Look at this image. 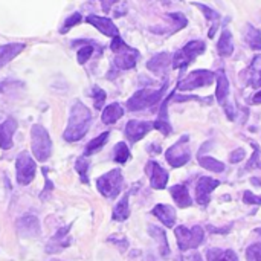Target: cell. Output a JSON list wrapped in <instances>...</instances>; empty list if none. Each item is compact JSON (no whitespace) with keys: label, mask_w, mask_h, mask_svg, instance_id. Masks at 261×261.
<instances>
[{"label":"cell","mask_w":261,"mask_h":261,"mask_svg":"<svg viewBox=\"0 0 261 261\" xmlns=\"http://www.w3.org/2000/svg\"><path fill=\"white\" fill-rule=\"evenodd\" d=\"M86 21L87 23H90V24H93L99 32H102L104 35H107V37H116V35H119L118 34V28L115 26V23L110 20V18H107V17H98V15H89L87 18H86Z\"/></svg>","instance_id":"obj_16"},{"label":"cell","mask_w":261,"mask_h":261,"mask_svg":"<svg viewBox=\"0 0 261 261\" xmlns=\"http://www.w3.org/2000/svg\"><path fill=\"white\" fill-rule=\"evenodd\" d=\"M216 80H217V89H216V98L217 101L223 106L228 107V98H229V80L225 75L223 70H217L216 73Z\"/></svg>","instance_id":"obj_19"},{"label":"cell","mask_w":261,"mask_h":261,"mask_svg":"<svg viewBox=\"0 0 261 261\" xmlns=\"http://www.w3.org/2000/svg\"><path fill=\"white\" fill-rule=\"evenodd\" d=\"M174 93H176V92H173L167 99H164V104H162V107H161L159 116H158V119L153 122V128H156L158 132H161L164 136H168V135L171 133V130H173V127H171V124H170V119H168V101L174 96Z\"/></svg>","instance_id":"obj_15"},{"label":"cell","mask_w":261,"mask_h":261,"mask_svg":"<svg viewBox=\"0 0 261 261\" xmlns=\"http://www.w3.org/2000/svg\"><path fill=\"white\" fill-rule=\"evenodd\" d=\"M170 64V55L167 52H162V54H158L154 55L148 63H147V67L148 70H151L154 75H164L167 72V67Z\"/></svg>","instance_id":"obj_22"},{"label":"cell","mask_w":261,"mask_h":261,"mask_svg":"<svg viewBox=\"0 0 261 261\" xmlns=\"http://www.w3.org/2000/svg\"><path fill=\"white\" fill-rule=\"evenodd\" d=\"M128 197H130V194H125V196L121 199V202L115 206V210H113V220H116V222H124V220L128 219V216H130Z\"/></svg>","instance_id":"obj_31"},{"label":"cell","mask_w":261,"mask_h":261,"mask_svg":"<svg viewBox=\"0 0 261 261\" xmlns=\"http://www.w3.org/2000/svg\"><path fill=\"white\" fill-rule=\"evenodd\" d=\"M147 173L150 176V184L151 188L154 190H164L168 184V173L154 161L148 162L147 165Z\"/></svg>","instance_id":"obj_14"},{"label":"cell","mask_w":261,"mask_h":261,"mask_svg":"<svg viewBox=\"0 0 261 261\" xmlns=\"http://www.w3.org/2000/svg\"><path fill=\"white\" fill-rule=\"evenodd\" d=\"M176 205L179 208H190L193 205V200L190 197V193H188V188L185 185H174L171 190H170Z\"/></svg>","instance_id":"obj_24"},{"label":"cell","mask_w":261,"mask_h":261,"mask_svg":"<svg viewBox=\"0 0 261 261\" xmlns=\"http://www.w3.org/2000/svg\"><path fill=\"white\" fill-rule=\"evenodd\" d=\"M206 258H208V261H239L234 251H231V249L222 251V249H217V248L208 249Z\"/></svg>","instance_id":"obj_30"},{"label":"cell","mask_w":261,"mask_h":261,"mask_svg":"<svg viewBox=\"0 0 261 261\" xmlns=\"http://www.w3.org/2000/svg\"><path fill=\"white\" fill-rule=\"evenodd\" d=\"M153 216H156L167 228H173L176 223V211L170 205H156L153 208Z\"/></svg>","instance_id":"obj_21"},{"label":"cell","mask_w":261,"mask_h":261,"mask_svg":"<svg viewBox=\"0 0 261 261\" xmlns=\"http://www.w3.org/2000/svg\"><path fill=\"white\" fill-rule=\"evenodd\" d=\"M17 232L23 239H35V237H40L41 226H40L38 219L35 216H32V214H26V216L20 217L17 220Z\"/></svg>","instance_id":"obj_11"},{"label":"cell","mask_w":261,"mask_h":261,"mask_svg":"<svg viewBox=\"0 0 261 261\" xmlns=\"http://www.w3.org/2000/svg\"><path fill=\"white\" fill-rule=\"evenodd\" d=\"M246 258H248V261H261V243L252 245L248 248Z\"/></svg>","instance_id":"obj_40"},{"label":"cell","mask_w":261,"mask_h":261,"mask_svg":"<svg viewBox=\"0 0 261 261\" xmlns=\"http://www.w3.org/2000/svg\"><path fill=\"white\" fill-rule=\"evenodd\" d=\"M203 50H205V43L200 41V40H193V41L187 43L180 50H177L174 54V57H173V67L174 69H185Z\"/></svg>","instance_id":"obj_7"},{"label":"cell","mask_w":261,"mask_h":261,"mask_svg":"<svg viewBox=\"0 0 261 261\" xmlns=\"http://www.w3.org/2000/svg\"><path fill=\"white\" fill-rule=\"evenodd\" d=\"M99 2H101V5H102L104 12H109V11H110V8H112L118 0H99Z\"/></svg>","instance_id":"obj_45"},{"label":"cell","mask_w":261,"mask_h":261,"mask_svg":"<svg viewBox=\"0 0 261 261\" xmlns=\"http://www.w3.org/2000/svg\"><path fill=\"white\" fill-rule=\"evenodd\" d=\"M203 14H205V17H206V20L208 21H213L214 24L211 26V29H210V32H208V37L210 38H213L214 35H216V31H217V26H219V20H220V15H219V12L217 11H214V9H211V8H208L206 5H202V3H194Z\"/></svg>","instance_id":"obj_29"},{"label":"cell","mask_w":261,"mask_h":261,"mask_svg":"<svg viewBox=\"0 0 261 261\" xmlns=\"http://www.w3.org/2000/svg\"><path fill=\"white\" fill-rule=\"evenodd\" d=\"M17 130V122L12 118H8L0 124V148L9 150L12 147V136Z\"/></svg>","instance_id":"obj_17"},{"label":"cell","mask_w":261,"mask_h":261,"mask_svg":"<svg viewBox=\"0 0 261 261\" xmlns=\"http://www.w3.org/2000/svg\"><path fill=\"white\" fill-rule=\"evenodd\" d=\"M124 116V109L119 102H112L109 104L104 110H102V115H101V119L104 124L110 125V124H115L116 121H119L121 118Z\"/></svg>","instance_id":"obj_23"},{"label":"cell","mask_w":261,"mask_h":261,"mask_svg":"<svg viewBox=\"0 0 261 261\" xmlns=\"http://www.w3.org/2000/svg\"><path fill=\"white\" fill-rule=\"evenodd\" d=\"M15 170H17V182L24 187L34 180L35 171H37V164L26 151H23L17 156Z\"/></svg>","instance_id":"obj_10"},{"label":"cell","mask_w":261,"mask_h":261,"mask_svg":"<svg viewBox=\"0 0 261 261\" xmlns=\"http://www.w3.org/2000/svg\"><path fill=\"white\" fill-rule=\"evenodd\" d=\"M245 41L248 43V46L254 50H261V31L254 28L252 24H248L245 32H243Z\"/></svg>","instance_id":"obj_27"},{"label":"cell","mask_w":261,"mask_h":261,"mask_svg":"<svg viewBox=\"0 0 261 261\" xmlns=\"http://www.w3.org/2000/svg\"><path fill=\"white\" fill-rule=\"evenodd\" d=\"M89 167H90V164H89V161H87L84 156L80 158V159L75 162V170L78 171V174H80V177H81V180H83L84 184H89V177H87Z\"/></svg>","instance_id":"obj_36"},{"label":"cell","mask_w":261,"mask_h":261,"mask_svg":"<svg viewBox=\"0 0 261 261\" xmlns=\"http://www.w3.org/2000/svg\"><path fill=\"white\" fill-rule=\"evenodd\" d=\"M31 136H32V153L35 159L38 162L47 161L52 154V141L47 130L43 125L35 124L31 128Z\"/></svg>","instance_id":"obj_4"},{"label":"cell","mask_w":261,"mask_h":261,"mask_svg":"<svg viewBox=\"0 0 261 261\" xmlns=\"http://www.w3.org/2000/svg\"><path fill=\"white\" fill-rule=\"evenodd\" d=\"M69 229H70V225L69 226H66V228H63V229H60L52 239H50V242H49V245L46 246V252H49V254H55V252H60L61 249H64V248H67L69 246V243H70V240H69Z\"/></svg>","instance_id":"obj_18"},{"label":"cell","mask_w":261,"mask_h":261,"mask_svg":"<svg viewBox=\"0 0 261 261\" xmlns=\"http://www.w3.org/2000/svg\"><path fill=\"white\" fill-rule=\"evenodd\" d=\"M176 261H202V257L197 252H191V254H187V255H180Z\"/></svg>","instance_id":"obj_43"},{"label":"cell","mask_w":261,"mask_h":261,"mask_svg":"<svg viewBox=\"0 0 261 261\" xmlns=\"http://www.w3.org/2000/svg\"><path fill=\"white\" fill-rule=\"evenodd\" d=\"M148 231H150V236L158 242L161 255H162V257H168V255H170V246H168L167 234H165L161 228H158V226H150Z\"/></svg>","instance_id":"obj_26"},{"label":"cell","mask_w":261,"mask_h":261,"mask_svg":"<svg viewBox=\"0 0 261 261\" xmlns=\"http://www.w3.org/2000/svg\"><path fill=\"white\" fill-rule=\"evenodd\" d=\"M246 156V151L243 148H239V150H234L229 156V162L232 164H237V162H242Z\"/></svg>","instance_id":"obj_42"},{"label":"cell","mask_w":261,"mask_h":261,"mask_svg":"<svg viewBox=\"0 0 261 261\" xmlns=\"http://www.w3.org/2000/svg\"><path fill=\"white\" fill-rule=\"evenodd\" d=\"M216 80V73H213L211 70H194L191 72L187 78L180 80L177 84V89L180 92H190V90H196L200 87H206L211 86Z\"/></svg>","instance_id":"obj_8"},{"label":"cell","mask_w":261,"mask_h":261,"mask_svg":"<svg viewBox=\"0 0 261 261\" xmlns=\"http://www.w3.org/2000/svg\"><path fill=\"white\" fill-rule=\"evenodd\" d=\"M199 164L213 173H223L225 171V164L214 159V158H210V156H200L199 154Z\"/></svg>","instance_id":"obj_33"},{"label":"cell","mask_w":261,"mask_h":261,"mask_svg":"<svg viewBox=\"0 0 261 261\" xmlns=\"http://www.w3.org/2000/svg\"><path fill=\"white\" fill-rule=\"evenodd\" d=\"M251 182H252L254 185H258V187H261V179H257V177H252V179H251Z\"/></svg>","instance_id":"obj_47"},{"label":"cell","mask_w":261,"mask_h":261,"mask_svg":"<svg viewBox=\"0 0 261 261\" xmlns=\"http://www.w3.org/2000/svg\"><path fill=\"white\" fill-rule=\"evenodd\" d=\"M113 158H115V162H118V164H125L130 159V150L125 142H118L115 145Z\"/></svg>","instance_id":"obj_34"},{"label":"cell","mask_w":261,"mask_h":261,"mask_svg":"<svg viewBox=\"0 0 261 261\" xmlns=\"http://www.w3.org/2000/svg\"><path fill=\"white\" fill-rule=\"evenodd\" d=\"M168 18L173 20V32H177L180 29H184L188 23L187 17L182 14V12H171V14H167Z\"/></svg>","instance_id":"obj_35"},{"label":"cell","mask_w":261,"mask_h":261,"mask_svg":"<svg viewBox=\"0 0 261 261\" xmlns=\"http://www.w3.org/2000/svg\"><path fill=\"white\" fill-rule=\"evenodd\" d=\"M174 236L177 239V245L180 251H190V249H196L200 246V243L205 239L203 229L196 225L194 228L188 229L187 226H177L174 229Z\"/></svg>","instance_id":"obj_5"},{"label":"cell","mask_w":261,"mask_h":261,"mask_svg":"<svg viewBox=\"0 0 261 261\" xmlns=\"http://www.w3.org/2000/svg\"><path fill=\"white\" fill-rule=\"evenodd\" d=\"M249 84L254 89H261V55H257L249 66Z\"/></svg>","instance_id":"obj_28"},{"label":"cell","mask_w":261,"mask_h":261,"mask_svg":"<svg viewBox=\"0 0 261 261\" xmlns=\"http://www.w3.org/2000/svg\"><path fill=\"white\" fill-rule=\"evenodd\" d=\"M93 50H95V47H93L92 44H86V46L80 47V49H78V54H76L78 63H80V64H86V63L89 61V58L93 55Z\"/></svg>","instance_id":"obj_37"},{"label":"cell","mask_w":261,"mask_h":261,"mask_svg":"<svg viewBox=\"0 0 261 261\" xmlns=\"http://www.w3.org/2000/svg\"><path fill=\"white\" fill-rule=\"evenodd\" d=\"M54 261H58V260H54Z\"/></svg>","instance_id":"obj_48"},{"label":"cell","mask_w":261,"mask_h":261,"mask_svg":"<svg viewBox=\"0 0 261 261\" xmlns=\"http://www.w3.org/2000/svg\"><path fill=\"white\" fill-rule=\"evenodd\" d=\"M90 122H92L90 110L81 101H75L70 109L67 128L64 130L63 138L67 142H76V141L83 139L90 128Z\"/></svg>","instance_id":"obj_1"},{"label":"cell","mask_w":261,"mask_h":261,"mask_svg":"<svg viewBox=\"0 0 261 261\" xmlns=\"http://www.w3.org/2000/svg\"><path fill=\"white\" fill-rule=\"evenodd\" d=\"M220 185L219 180L213 179V177H200L196 187V199L197 203L202 206H206L210 203V196L211 193Z\"/></svg>","instance_id":"obj_12"},{"label":"cell","mask_w":261,"mask_h":261,"mask_svg":"<svg viewBox=\"0 0 261 261\" xmlns=\"http://www.w3.org/2000/svg\"><path fill=\"white\" fill-rule=\"evenodd\" d=\"M122 173L121 170H112L106 174H102L101 177H98L96 180V187H98V191L107 197V199H115L119 193H121V188H122Z\"/></svg>","instance_id":"obj_6"},{"label":"cell","mask_w":261,"mask_h":261,"mask_svg":"<svg viewBox=\"0 0 261 261\" xmlns=\"http://www.w3.org/2000/svg\"><path fill=\"white\" fill-rule=\"evenodd\" d=\"M110 49L116 54L115 57V66L121 70H128V69H133L138 63V58H139V52L133 47H130L128 44H125V41L116 35L113 37L112 40V44H110Z\"/></svg>","instance_id":"obj_2"},{"label":"cell","mask_w":261,"mask_h":261,"mask_svg":"<svg viewBox=\"0 0 261 261\" xmlns=\"http://www.w3.org/2000/svg\"><path fill=\"white\" fill-rule=\"evenodd\" d=\"M109 136H110V133H109V132H104V133H102V135H99L98 138L92 139V141L87 144L84 154H86V156H90V154H93V153L99 151V150L106 145V142L109 141Z\"/></svg>","instance_id":"obj_32"},{"label":"cell","mask_w":261,"mask_h":261,"mask_svg":"<svg viewBox=\"0 0 261 261\" xmlns=\"http://www.w3.org/2000/svg\"><path fill=\"white\" fill-rule=\"evenodd\" d=\"M167 87H168V83H165L164 87H161L158 90H153V89H141V90H138L127 101V109L132 110V112H138V110L153 107L154 104H158L162 99L164 93L167 92Z\"/></svg>","instance_id":"obj_3"},{"label":"cell","mask_w":261,"mask_h":261,"mask_svg":"<svg viewBox=\"0 0 261 261\" xmlns=\"http://www.w3.org/2000/svg\"><path fill=\"white\" fill-rule=\"evenodd\" d=\"M81 18H83V17H81V14H80V12L72 14L70 17H67V18H66V21H64V24H63V28H61V31H60V32H61V34H66L70 28H73L75 24H78V23L81 21Z\"/></svg>","instance_id":"obj_38"},{"label":"cell","mask_w":261,"mask_h":261,"mask_svg":"<svg viewBox=\"0 0 261 261\" xmlns=\"http://www.w3.org/2000/svg\"><path fill=\"white\" fill-rule=\"evenodd\" d=\"M153 128V124L148 121H136L132 119L125 125V136L130 142H138L141 141L150 130Z\"/></svg>","instance_id":"obj_13"},{"label":"cell","mask_w":261,"mask_h":261,"mask_svg":"<svg viewBox=\"0 0 261 261\" xmlns=\"http://www.w3.org/2000/svg\"><path fill=\"white\" fill-rule=\"evenodd\" d=\"M254 148H255V151H254V156H252V159L249 161V164H248V170H251V168H255V167H258V147L257 145H254Z\"/></svg>","instance_id":"obj_44"},{"label":"cell","mask_w":261,"mask_h":261,"mask_svg":"<svg viewBox=\"0 0 261 261\" xmlns=\"http://www.w3.org/2000/svg\"><path fill=\"white\" fill-rule=\"evenodd\" d=\"M188 141H190V138L185 135V136H182L174 145H171V147L167 150L165 159H167V162H168L173 168L184 167V165L190 161L191 154H190V150H188V145H187Z\"/></svg>","instance_id":"obj_9"},{"label":"cell","mask_w":261,"mask_h":261,"mask_svg":"<svg viewBox=\"0 0 261 261\" xmlns=\"http://www.w3.org/2000/svg\"><path fill=\"white\" fill-rule=\"evenodd\" d=\"M106 98H107L106 92H104L101 87L95 86V87H93V99H95V107H96V110H101V109H102Z\"/></svg>","instance_id":"obj_39"},{"label":"cell","mask_w":261,"mask_h":261,"mask_svg":"<svg viewBox=\"0 0 261 261\" xmlns=\"http://www.w3.org/2000/svg\"><path fill=\"white\" fill-rule=\"evenodd\" d=\"M217 50L222 57H231L234 52V40H232V34L229 32V29H223L222 37L217 43Z\"/></svg>","instance_id":"obj_25"},{"label":"cell","mask_w":261,"mask_h":261,"mask_svg":"<svg viewBox=\"0 0 261 261\" xmlns=\"http://www.w3.org/2000/svg\"><path fill=\"white\" fill-rule=\"evenodd\" d=\"M252 104H261V90H258L254 98H252Z\"/></svg>","instance_id":"obj_46"},{"label":"cell","mask_w":261,"mask_h":261,"mask_svg":"<svg viewBox=\"0 0 261 261\" xmlns=\"http://www.w3.org/2000/svg\"><path fill=\"white\" fill-rule=\"evenodd\" d=\"M243 202L245 203H249V205H261V196H255L251 191H245Z\"/></svg>","instance_id":"obj_41"},{"label":"cell","mask_w":261,"mask_h":261,"mask_svg":"<svg viewBox=\"0 0 261 261\" xmlns=\"http://www.w3.org/2000/svg\"><path fill=\"white\" fill-rule=\"evenodd\" d=\"M23 43H8L0 46V69L5 67L11 60H14L20 52H23Z\"/></svg>","instance_id":"obj_20"}]
</instances>
